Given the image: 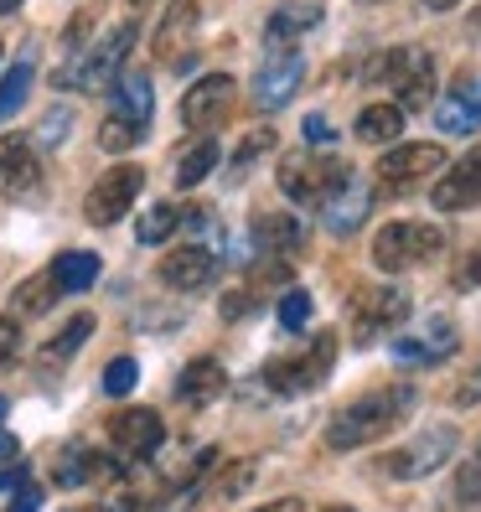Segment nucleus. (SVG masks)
Segmentation results:
<instances>
[{
    "label": "nucleus",
    "instance_id": "nucleus-25",
    "mask_svg": "<svg viewBox=\"0 0 481 512\" xmlns=\"http://www.w3.org/2000/svg\"><path fill=\"white\" fill-rule=\"evenodd\" d=\"M94 476H119V466L109 456H99V450L88 445H68L63 456H57V487H83V481Z\"/></svg>",
    "mask_w": 481,
    "mask_h": 512
},
{
    "label": "nucleus",
    "instance_id": "nucleus-11",
    "mask_svg": "<svg viewBox=\"0 0 481 512\" xmlns=\"http://www.w3.org/2000/svg\"><path fill=\"white\" fill-rule=\"evenodd\" d=\"M140 187H145V171H140V166H114V171H104L99 182L88 187V197H83V218L94 223V228L119 223V218L135 207Z\"/></svg>",
    "mask_w": 481,
    "mask_h": 512
},
{
    "label": "nucleus",
    "instance_id": "nucleus-50",
    "mask_svg": "<svg viewBox=\"0 0 481 512\" xmlns=\"http://www.w3.org/2000/svg\"><path fill=\"white\" fill-rule=\"evenodd\" d=\"M0 419H6V399H0Z\"/></svg>",
    "mask_w": 481,
    "mask_h": 512
},
{
    "label": "nucleus",
    "instance_id": "nucleus-2",
    "mask_svg": "<svg viewBox=\"0 0 481 512\" xmlns=\"http://www.w3.org/2000/svg\"><path fill=\"white\" fill-rule=\"evenodd\" d=\"M150 114H156V83L140 68H125L109 88V119L99 125V150L119 156V150L140 145V135L150 130Z\"/></svg>",
    "mask_w": 481,
    "mask_h": 512
},
{
    "label": "nucleus",
    "instance_id": "nucleus-9",
    "mask_svg": "<svg viewBox=\"0 0 481 512\" xmlns=\"http://www.w3.org/2000/svg\"><path fill=\"white\" fill-rule=\"evenodd\" d=\"M456 347H461L456 321H450V316H425L414 331H399L394 347H388V357H394L399 368H435V363H445Z\"/></svg>",
    "mask_w": 481,
    "mask_h": 512
},
{
    "label": "nucleus",
    "instance_id": "nucleus-41",
    "mask_svg": "<svg viewBox=\"0 0 481 512\" xmlns=\"http://www.w3.org/2000/svg\"><path fill=\"white\" fill-rule=\"evenodd\" d=\"M306 140H316V150L332 145V119H326V114H311V119H306Z\"/></svg>",
    "mask_w": 481,
    "mask_h": 512
},
{
    "label": "nucleus",
    "instance_id": "nucleus-47",
    "mask_svg": "<svg viewBox=\"0 0 481 512\" xmlns=\"http://www.w3.org/2000/svg\"><path fill=\"white\" fill-rule=\"evenodd\" d=\"M88 512H130L125 502H104V507H88Z\"/></svg>",
    "mask_w": 481,
    "mask_h": 512
},
{
    "label": "nucleus",
    "instance_id": "nucleus-45",
    "mask_svg": "<svg viewBox=\"0 0 481 512\" xmlns=\"http://www.w3.org/2000/svg\"><path fill=\"white\" fill-rule=\"evenodd\" d=\"M259 512H306V502H300V497H285V502H269V507H259Z\"/></svg>",
    "mask_w": 481,
    "mask_h": 512
},
{
    "label": "nucleus",
    "instance_id": "nucleus-44",
    "mask_svg": "<svg viewBox=\"0 0 481 512\" xmlns=\"http://www.w3.org/2000/svg\"><path fill=\"white\" fill-rule=\"evenodd\" d=\"M11 487H32L21 466H6V471H0V492H11Z\"/></svg>",
    "mask_w": 481,
    "mask_h": 512
},
{
    "label": "nucleus",
    "instance_id": "nucleus-43",
    "mask_svg": "<svg viewBox=\"0 0 481 512\" xmlns=\"http://www.w3.org/2000/svg\"><path fill=\"white\" fill-rule=\"evenodd\" d=\"M37 507H42V492H37V487H21L16 502H11L6 512H37Z\"/></svg>",
    "mask_w": 481,
    "mask_h": 512
},
{
    "label": "nucleus",
    "instance_id": "nucleus-21",
    "mask_svg": "<svg viewBox=\"0 0 481 512\" xmlns=\"http://www.w3.org/2000/svg\"><path fill=\"white\" fill-rule=\"evenodd\" d=\"M430 202H435V213H466V207L481 202V145L440 171V187L430 192Z\"/></svg>",
    "mask_w": 481,
    "mask_h": 512
},
{
    "label": "nucleus",
    "instance_id": "nucleus-4",
    "mask_svg": "<svg viewBox=\"0 0 481 512\" xmlns=\"http://www.w3.org/2000/svg\"><path fill=\"white\" fill-rule=\"evenodd\" d=\"M368 78H373V83H378V78L394 83V104H399L404 114H419V109L435 104V63H430L425 47H399V52L373 57Z\"/></svg>",
    "mask_w": 481,
    "mask_h": 512
},
{
    "label": "nucleus",
    "instance_id": "nucleus-37",
    "mask_svg": "<svg viewBox=\"0 0 481 512\" xmlns=\"http://www.w3.org/2000/svg\"><path fill=\"white\" fill-rule=\"evenodd\" d=\"M450 285H456V290H476V285H481V244H471V249L461 254V264H456V275H450Z\"/></svg>",
    "mask_w": 481,
    "mask_h": 512
},
{
    "label": "nucleus",
    "instance_id": "nucleus-28",
    "mask_svg": "<svg viewBox=\"0 0 481 512\" xmlns=\"http://www.w3.org/2000/svg\"><path fill=\"white\" fill-rule=\"evenodd\" d=\"M57 295H63L57 275H52V269H37L32 280H21V285H16V295H11V311H21V316H47V311L57 306Z\"/></svg>",
    "mask_w": 481,
    "mask_h": 512
},
{
    "label": "nucleus",
    "instance_id": "nucleus-53",
    "mask_svg": "<svg viewBox=\"0 0 481 512\" xmlns=\"http://www.w3.org/2000/svg\"><path fill=\"white\" fill-rule=\"evenodd\" d=\"M332 512H347V507H332Z\"/></svg>",
    "mask_w": 481,
    "mask_h": 512
},
{
    "label": "nucleus",
    "instance_id": "nucleus-7",
    "mask_svg": "<svg viewBox=\"0 0 481 512\" xmlns=\"http://www.w3.org/2000/svg\"><path fill=\"white\" fill-rule=\"evenodd\" d=\"M461 445V430L456 425H430L419 430L414 440H404L399 450H388V456H378V471L388 481H419V476H435L450 456H456Z\"/></svg>",
    "mask_w": 481,
    "mask_h": 512
},
{
    "label": "nucleus",
    "instance_id": "nucleus-40",
    "mask_svg": "<svg viewBox=\"0 0 481 512\" xmlns=\"http://www.w3.org/2000/svg\"><path fill=\"white\" fill-rule=\"evenodd\" d=\"M450 399H456L461 409H466V404H476V399H481V368H476V373H466V378L456 383V394H450Z\"/></svg>",
    "mask_w": 481,
    "mask_h": 512
},
{
    "label": "nucleus",
    "instance_id": "nucleus-12",
    "mask_svg": "<svg viewBox=\"0 0 481 512\" xmlns=\"http://www.w3.org/2000/svg\"><path fill=\"white\" fill-rule=\"evenodd\" d=\"M342 171L347 166L337 156H326V150H290V156L280 161V187H285L290 202H311L316 207Z\"/></svg>",
    "mask_w": 481,
    "mask_h": 512
},
{
    "label": "nucleus",
    "instance_id": "nucleus-38",
    "mask_svg": "<svg viewBox=\"0 0 481 512\" xmlns=\"http://www.w3.org/2000/svg\"><path fill=\"white\" fill-rule=\"evenodd\" d=\"M21 352V321L16 316H0V363H11Z\"/></svg>",
    "mask_w": 481,
    "mask_h": 512
},
{
    "label": "nucleus",
    "instance_id": "nucleus-6",
    "mask_svg": "<svg viewBox=\"0 0 481 512\" xmlns=\"http://www.w3.org/2000/svg\"><path fill=\"white\" fill-rule=\"evenodd\" d=\"M332 363H337V331H316L311 347L264 363V383L275 388L280 399H300V394H311V388L332 373Z\"/></svg>",
    "mask_w": 481,
    "mask_h": 512
},
{
    "label": "nucleus",
    "instance_id": "nucleus-30",
    "mask_svg": "<svg viewBox=\"0 0 481 512\" xmlns=\"http://www.w3.org/2000/svg\"><path fill=\"white\" fill-rule=\"evenodd\" d=\"M176 228H182V207H176V202H156V207H145V213H140L135 238H140V244H166Z\"/></svg>",
    "mask_w": 481,
    "mask_h": 512
},
{
    "label": "nucleus",
    "instance_id": "nucleus-29",
    "mask_svg": "<svg viewBox=\"0 0 481 512\" xmlns=\"http://www.w3.org/2000/svg\"><path fill=\"white\" fill-rule=\"evenodd\" d=\"M404 109L399 104H368L363 114H357V140H368V145H388V140H399L404 130Z\"/></svg>",
    "mask_w": 481,
    "mask_h": 512
},
{
    "label": "nucleus",
    "instance_id": "nucleus-18",
    "mask_svg": "<svg viewBox=\"0 0 481 512\" xmlns=\"http://www.w3.org/2000/svg\"><path fill=\"white\" fill-rule=\"evenodd\" d=\"M228 114H233V78L228 73H207L187 88V99H182V125L187 130H218Z\"/></svg>",
    "mask_w": 481,
    "mask_h": 512
},
{
    "label": "nucleus",
    "instance_id": "nucleus-48",
    "mask_svg": "<svg viewBox=\"0 0 481 512\" xmlns=\"http://www.w3.org/2000/svg\"><path fill=\"white\" fill-rule=\"evenodd\" d=\"M21 6V0H0V16H6V11H16Z\"/></svg>",
    "mask_w": 481,
    "mask_h": 512
},
{
    "label": "nucleus",
    "instance_id": "nucleus-3",
    "mask_svg": "<svg viewBox=\"0 0 481 512\" xmlns=\"http://www.w3.org/2000/svg\"><path fill=\"white\" fill-rule=\"evenodd\" d=\"M135 37H140V26H135V21H119L109 37H99L94 47L78 57V63L57 68L52 83H57V88H73V94H109L114 78L125 73V57H130Z\"/></svg>",
    "mask_w": 481,
    "mask_h": 512
},
{
    "label": "nucleus",
    "instance_id": "nucleus-22",
    "mask_svg": "<svg viewBox=\"0 0 481 512\" xmlns=\"http://www.w3.org/2000/svg\"><path fill=\"white\" fill-rule=\"evenodd\" d=\"M300 244H306V228L290 213H254V228H249L254 259H290Z\"/></svg>",
    "mask_w": 481,
    "mask_h": 512
},
{
    "label": "nucleus",
    "instance_id": "nucleus-14",
    "mask_svg": "<svg viewBox=\"0 0 481 512\" xmlns=\"http://www.w3.org/2000/svg\"><path fill=\"white\" fill-rule=\"evenodd\" d=\"M316 213H321V223H326V233H352L357 223H363L368 213H373V187L363 182V176H357L352 166L337 176L332 187H326V197L316 202Z\"/></svg>",
    "mask_w": 481,
    "mask_h": 512
},
{
    "label": "nucleus",
    "instance_id": "nucleus-51",
    "mask_svg": "<svg viewBox=\"0 0 481 512\" xmlns=\"http://www.w3.org/2000/svg\"><path fill=\"white\" fill-rule=\"evenodd\" d=\"M130 6H145V0H130Z\"/></svg>",
    "mask_w": 481,
    "mask_h": 512
},
{
    "label": "nucleus",
    "instance_id": "nucleus-16",
    "mask_svg": "<svg viewBox=\"0 0 481 512\" xmlns=\"http://www.w3.org/2000/svg\"><path fill=\"white\" fill-rule=\"evenodd\" d=\"M197 21H202V6H197V0H171L166 16L156 21V37H150L156 63H171V68H187V63H192Z\"/></svg>",
    "mask_w": 481,
    "mask_h": 512
},
{
    "label": "nucleus",
    "instance_id": "nucleus-17",
    "mask_svg": "<svg viewBox=\"0 0 481 512\" xmlns=\"http://www.w3.org/2000/svg\"><path fill=\"white\" fill-rule=\"evenodd\" d=\"M161 440H166V425H161V414L145 409V404H130L109 419V445L125 461H150L161 450Z\"/></svg>",
    "mask_w": 481,
    "mask_h": 512
},
{
    "label": "nucleus",
    "instance_id": "nucleus-15",
    "mask_svg": "<svg viewBox=\"0 0 481 512\" xmlns=\"http://www.w3.org/2000/svg\"><path fill=\"white\" fill-rule=\"evenodd\" d=\"M435 171H445V145H430V140H404L378 156V182H388L394 192H409L414 182H425Z\"/></svg>",
    "mask_w": 481,
    "mask_h": 512
},
{
    "label": "nucleus",
    "instance_id": "nucleus-27",
    "mask_svg": "<svg viewBox=\"0 0 481 512\" xmlns=\"http://www.w3.org/2000/svg\"><path fill=\"white\" fill-rule=\"evenodd\" d=\"M52 275H57V285H63V295H78V290H88V285H94L99 280V254H88V249H68V254H57L52 264Z\"/></svg>",
    "mask_w": 481,
    "mask_h": 512
},
{
    "label": "nucleus",
    "instance_id": "nucleus-46",
    "mask_svg": "<svg viewBox=\"0 0 481 512\" xmlns=\"http://www.w3.org/2000/svg\"><path fill=\"white\" fill-rule=\"evenodd\" d=\"M430 11H450V6H461V0H425Z\"/></svg>",
    "mask_w": 481,
    "mask_h": 512
},
{
    "label": "nucleus",
    "instance_id": "nucleus-33",
    "mask_svg": "<svg viewBox=\"0 0 481 512\" xmlns=\"http://www.w3.org/2000/svg\"><path fill=\"white\" fill-rule=\"evenodd\" d=\"M135 378H140L135 357H114V363L104 368V394H109V399H125L130 388H135Z\"/></svg>",
    "mask_w": 481,
    "mask_h": 512
},
{
    "label": "nucleus",
    "instance_id": "nucleus-26",
    "mask_svg": "<svg viewBox=\"0 0 481 512\" xmlns=\"http://www.w3.org/2000/svg\"><path fill=\"white\" fill-rule=\"evenodd\" d=\"M32 78H37V47H26L16 63L6 68V78H0V125L26 104V94H32Z\"/></svg>",
    "mask_w": 481,
    "mask_h": 512
},
{
    "label": "nucleus",
    "instance_id": "nucleus-39",
    "mask_svg": "<svg viewBox=\"0 0 481 512\" xmlns=\"http://www.w3.org/2000/svg\"><path fill=\"white\" fill-rule=\"evenodd\" d=\"M269 145H275V140H269L264 130H254V135L244 140V150H238V161H233V171H244L249 161H259V156H264V150H269Z\"/></svg>",
    "mask_w": 481,
    "mask_h": 512
},
{
    "label": "nucleus",
    "instance_id": "nucleus-19",
    "mask_svg": "<svg viewBox=\"0 0 481 512\" xmlns=\"http://www.w3.org/2000/svg\"><path fill=\"white\" fill-rule=\"evenodd\" d=\"M435 125H440V135H476L481 130V73H461L435 99Z\"/></svg>",
    "mask_w": 481,
    "mask_h": 512
},
{
    "label": "nucleus",
    "instance_id": "nucleus-5",
    "mask_svg": "<svg viewBox=\"0 0 481 512\" xmlns=\"http://www.w3.org/2000/svg\"><path fill=\"white\" fill-rule=\"evenodd\" d=\"M445 254V228H430V223H414V218H394L388 228H378L373 238V264L399 275V269H419V264H435Z\"/></svg>",
    "mask_w": 481,
    "mask_h": 512
},
{
    "label": "nucleus",
    "instance_id": "nucleus-32",
    "mask_svg": "<svg viewBox=\"0 0 481 512\" xmlns=\"http://www.w3.org/2000/svg\"><path fill=\"white\" fill-rule=\"evenodd\" d=\"M88 337H94V316H73V321L42 347V352H47V363H68V357H73Z\"/></svg>",
    "mask_w": 481,
    "mask_h": 512
},
{
    "label": "nucleus",
    "instance_id": "nucleus-34",
    "mask_svg": "<svg viewBox=\"0 0 481 512\" xmlns=\"http://www.w3.org/2000/svg\"><path fill=\"white\" fill-rule=\"evenodd\" d=\"M456 502L461 507H481V445H476V456L456 471Z\"/></svg>",
    "mask_w": 481,
    "mask_h": 512
},
{
    "label": "nucleus",
    "instance_id": "nucleus-1",
    "mask_svg": "<svg viewBox=\"0 0 481 512\" xmlns=\"http://www.w3.org/2000/svg\"><path fill=\"white\" fill-rule=\"evenodd\" d=\"M414 388H373V394H357L352 404H342L326 419V445L332 450H357L373 445L383 435H394L404 419L414 414Z\"/></svg>",
    "mask_w": 481,
    "mask_h": 512
},
{
    "label": "nucleus",
    "instance_id": "nucleus-24",
    "mask_svg": "<svg viewBox=\"0 0 481 512\" xmlns=\"http://www.w3.org/2000/svg\"><path fill=\"white\" fill-rule=\"evenodd\" d=\"M218 394H228V373L218 357H192V363L182 368V378H176V399L202 409V404H213Z\"/></svg>",
    "mask_w": 481,
    "mask_h": 512
},
{
    "label": "nucleus",
    "instance_id": "nucleus-20",
    "mask_svg": "<svg viewBox=\"0 0 481 512\" xmlns=\"http://www.w3.org/2000/svg\"><path fill=\"white\" fill-rule=\"evenodd\" d=\"M0 187L11 197H32L42 187V150L32 135H0Z\"/></svg>",
    "mask_w": 481,
    "mask_h": 512
},
{
    "label": "nucleus",
    "instance_id": "nucleus-8",
    "mask_svg": "<svg viewBox=\"0 0 481 512\" xmlns=\"http://www.w3.org/2000/svg\"><path fill=\"white\" fill-rule=\"evenodd\" d=\"M409 290L399 285H363V290H352L347 300V311H352V342L357 347H373L378 337H388V331H399L409 321Z\"/></svg>",
    "mask_w": 481,
    "mask_h": 512
},
{
    "label": "nucleus",
    "instance_id": "nucleus-35",
    "mask_svg": "<svg viewBox=\"0 0 481 512\" xmlns=\"http://www.w3.org/2000/svg\"><path fill=\"white\" fill-rule=\"evenodd\" d=\"M73 130V114L68 109H52L47 119H42V125H37V135H32V145L37 150H57V145H63V135Z\"/></svg>",
    "mask_w": 481,
    "mask_h": 512
},
{
    "label": "nucleus",
    "instance_id": "nucleus-42",
    "mask_svg": "<svg viewBox=\"0 0 481 512\" xmlns=\"http://www.w3.org/2000/svg\"><path fill=\"white\" fill-rule=\"evenodd\" d=\"M16 456H21V440H16L11 430H0V471L16 466Z\"/></svg>",
    "mask_w": 481,
    "mask_h": 512
},
{
    "label": "nucleus",
    "instance_id": "nucleus-36",
    "mask_svg": "<svg viewBox=\"0 0 481 512\" xmlns=\"http://www.w3.org/2000/svg\"><path fill=\"white\" fill-rule=\"evenodd\" d=\"M275 311H280V326H285V331H300V326L311 321V295H306V290H285Z\"/></svg>",
    "mask_w": 481,
    "mask_h": 512
},
{
    "label": "nucleus",
    "instance_id": "nucleus-23",
    "mask_svg": "<svg viewBox=\"0 0 481 512\" xmlns=\"http://www.w3.org/2000/svg\"><path fill=\"white\" fill-rule=\"evenodd\" d=\"M316 26H321V6H311V0H290V6L269 11L264 42H269V52H295V42L306 32H316Z\"/></svg>",
    "mask_w": 481,
    "mask_h": 512
},
{
    "label": "nucleus",
    "instance_id": "nucleus-10",
    "mask_svg": "<svg viewBox=\"0 0 481 512\" xmlns=\"http://www.w3.org/2000/svg\"><path fill=\"white\" fill-rule=\"evenodd\" d=\"M218 264H223V233L218 238H192V244H182V249H171L166 259H161V285H171V290H207L218 280Z\"/></svg>",
    "mask_w": 481,
    "mask_h": 512
},
{
    "label": "nucleus",
    "instance_id": "nucleus-49",
    "mask_svg": "<svg viewBox=\"0 0 481 512\" xmlns=\"http://www.w3.org/2000/svg\"><path fill=\"white\" fill-rule=\"evenodd\" d=\"M363 6H383V0H363Z\"/></svg>",
    "mask_w": 481,
    "mask_h": 512
},
{
    "label": "nucleus",
    "instance_id": "nucleus-31",
    "mask_svg": "<svg viewBox=\"0 0 481 512\" xmlns=\"http://www.w3.org/2000/svg\"><path fill=\"white\" fill-rule=\"evenodd\" d=\"M213 166H218V145H213V140H197V145L187 150V156L176 161V187H182V192L202 187V182H207V171H213Z\"/></svg>",
    "mask_w": 481,
    "mask_h": 512
},
{
    "label": "nucleus",
    "instance_id": "nucleus-52",
    "mask_svg": "<svg viewBox=\"0 0 481 512\" xmlns=\"http://www.w3.org/2000/svg\"><path fill=\"white\" fill-rule=\"evenodd\" d=\"M476 26H481V11H476Z\"/></svg>",
    "mask_w": 481,
    "mask_h": 512
},
{
    "label": "nucleus",
    "instance_id": "nucleus-13",
    "mask_svg": "<svg viewBox=\"0 0 481 512\" xmlns=\"http://www.w3.org/2000/svg\"><path fill=\"white\" fill-rule=\"evenodd\" d=\"M300 83H306V57L300 52H269L254 73V83H249V99H254L259 114H275L295 99Z\"/></svg>",
    "mask_w": 481,
    "mask_h": 512
}]
</instances>
